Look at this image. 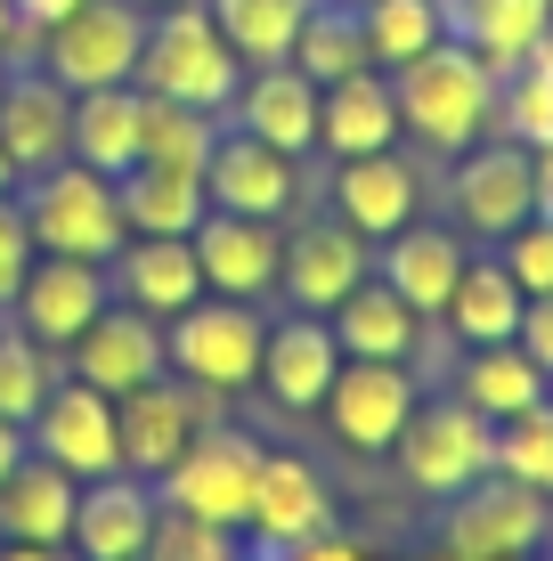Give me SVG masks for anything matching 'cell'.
Masks as SVG:
<instances>
[{
	"label": "cell",
	"mask_w": 553,
	"mask_h": 561,
	"mask_svg": "<svg viewBox=\"0 0 553 561\" xmlns=\"http://www.w3.org/2000/svg\"><path fill=\"white\" fill-rule=\"evenodd\" d=\"M204 9H212V25L228 33V49H237L244 66H285L310 0H204Z\"/></svg>",
	"instance_id": "36"
},
{
	"label": "cell",
	"mask_w": 553,
	"mask_h": 561,
	"mask_svg": "<svg viewBox=\"0 0 553 561\" xmlns=\"http://www.w3.org/2000/svg\"><path fill=\"white\" fill-rule=\"evenodd\" d=\"M399 480H407L415 496H448L456 489H472L481 472H497V423L488 415H472L456 391H440V399H424V408L407 415V432H399Z\"/></svg>",
	"instance_id": "8"
},
{
	"label": "cell",
	"mask_w": 553,
	"mask_h": 561,
	"mask_svg": "<svg viewBox=\"0 0 553 561\" xmlns=\"http://www.w3.org/2000/svg\"><path fill=\"white\" fill-rule=\"evenodd\" d=\"M0 561H82L73 546H16V537H0Z\"/></svg>",
	"instance_id": "48"
},
{
	"label": "cell",
	"mask_w": 553,
	"mask_h": 561,
	"mask_svg": "<svg viewBox=\"0 0 553 561\" xmlns=\"http://www.w3.org/2000/svg\"><path fill=\"white\" fill-rule=\"evenodd\" d=\"M497 139H512V147H553V82L545 73H529V66H512V73H497Z\"/></svg>",
	"instance_id": "39"
},
{
	"label": "cell",
	"mask_w": 553,
	"mask_h": 561,
	"mask_svg": "<svg viewBox=\"0 0 553 561\" xmlns=\"http://www.w3.org/2000/svg\"><path fill=\"white\" fill-rule=\"evenodd\" d=\"M358 33H367L375 73H399L407 57L448 42V0H358Z\"/></svg>",
	"instance_id": "34"
},
{
	"label": "cell",
	"mask_w": 553,
	"mask_h": 561,
	"mask_svg": "<svg viewBox=\"0 0 553 561\" xmlns=\"http://www.w3.org/2000/svg\"><path fill=\"white\" fill-rule=\"evenodd\" d=\"M16 211H25V237H33V253H66V261H114L130 244V220H123V196H114V180L106 171H90V163H49V171H33L25 187H16Z\"/></svg>",
	"instance_id": "3"
},
{
	"label": "cell",
	"mask_w": 553,
	"mask_h": 561,
	"mask_svg": "<svg viewBox=\"0 0 553 561\" xmlns=\"http://www.w3.org/2000/svg\"><path fill=\"white\" fill-rule=\"evenodd\" d=\"M155 520H163L155 480L106 472V480H82V496H73V537H66V546L82 553V561H147Z\"/></svg>",
	"instance_id": "20"
},
{
	"label": "cell",
	"mask_w": 553,
	"mask_h": 561,
	"mask_svg": "<svg viewBox=\"0 0 553 561\" xmlns=\"http://www.w3.org/2000/svg\"><path fill=\"white\" fill-rule=\"evenodd\" d=\"M139 9H171V0H139Z\"/></svg>",
	"instance_id": "52"
},
{
	"label": "cell",
	"mask_w": 553,
	"mask_h": 561,
	"mask_svg": "<svg viewBox=\"0 0 553 561\" xmlns=\"http://www.w3.org/2000/svg\"><path fill=\"white\" fill-rule=\"evenodd\" d=\"M448 391L464 399L472 415L512 423V415H529V408H538V399H553V375L521 351V342H481V351H464V358H456V382H448Z\"/></svg>",
	"instance_id": "28"
},
{
	"label": "cell",
	"mask_w": 553,
	"mask_h": 561,
	"mask_svg": "<svg viewBox=\"0 0 553 561\" xmlns=\"http://www.w3.org/2000/svg\"><path fill=\"white\" fill-rule=\"evenodd\" d=\"M497 261L512 268V285H521L529 301L538 294H553V211H529L521 228H512V237L497 244Z\"/></svg>",
	"instance_id": "42"
},
{
	"label": "cell",
	"mask_w": 553,
	"mask_h": 561,
	"mask_svg": "<svg viewBox=\"0 0 553 561\" xmlns=\"http://www.w3.org/2000/svg\"><path fill=\"white\" fill-rule=\"evenodd\" d=\"M9 9H16V25H25V49H33V33L57 25L66 9H82V0H9Z\"/></svg>",
	"instance_id": "46"
},
{
	"label": "cell",
	"mask_w": 553,
	"mask_h": 561,
	"mask_svg": "<svg viewBox=\"0 0 553 561\" xmlns=\"http://www.w3.org/2000/svg\"><path fill=\"white\" fill-rule=\"evenodd\" d=\"M220 415H228V399L196 391V382H180V375H155V382H139V391H123V399H114V423H123V472L163 480L171 463L196 448L204 423H220Z\"/></svg>",
	"instance_id": "10"
},
{
	"label": "cell",
	"mask_w": 553,
	"mask_h": 561,
	"mask_svg": "<svg viewBox=\"0 0 553 561\" xmlns=\"http://www.w3.org/2000/svg\"><path fill=\"white\" fill-rule=\"evenodd\" d=\"M512 342H521V351L553 375V294H538V301L521 309V334H512Z\"/></svg>",
	"instance_id": "45"
},
{
	"label": "cell",
	"mask_w": 553,
	"mask_h": 561,
	"mask_svg": "<svg viewBox=\"0 0 553 561\" xmlns=\"http://www.w3.org/2000/svg\"><path fill=\"white\" fill-rule=\"evenodd\" d=\"M66 139H73V90L42 73L33 57H9V82H0V147H9V163L25 171H49L66 163Z\"/></svg>",
	"instance_id": "19"
},
{
	"label": "cell",
	"mask_w": 553,
	"mask_h": 561,
	"mask_svg": "<svg viewBox=\"0 0 553 561\" xmlns=\"http://www.w3.org/2000/svg\"><path fill=\"white\" fill-rule=\"evenodd\" d=\"M261 351H269V318L261 301H228V294H204L187 301L180 318H163V366L196 391H261Z\"/></svg>",
	"instance_id": "4"
},
{
	"label": "cell",
	"mask_w": 553,
	"mask_h": 561,
	"mask_svg": "<svg viewBox=\"0 0 553 561\" xmlns=\"http://www.w3.org/2000/svg\"><path fill=\"white\" fill-rule=\"evenodd\" d=\"M212 139H220V114L180 106V99H147V90H139V163L204 171V163H212Z\"/></svg>",
	"instance_id": "37"
},
{
	"label": "cell",
	"mask_w": 553,
	"mask_h": 561,
	"mask_svg": "<svg viewBox=\"0 0 553 561\" xmlns=\"http://www.w3.org/2000/svg\"><path fill=\"white\" fill-rule=\"evenodd\" d=\"M228 130H253V139H269L277 154H301L310 163L318 154V82L301 66H244L237 99L220 114Z\"/></svg>",
	"instance_id": "22"
},
{
	"label": "cell",
	"mask_w": 553,
	"mask_h": 561,
	"mask_svg": "<svg viewBox=\"0 0 553 561\" xmlns=\"http://www.w3.org/2000/svg\"><path fill=\"white\" fill-rule=\"evenodd\" d=\"M204 196H212V211H244V220H293L310 204V171H301V154H277L269 139L220 123L212 163H204Z\"/></svg>",
	"instance_id": "13"
},
{
	"label": "cell",
	"mask_w": 553,
	"mask_h": 561,
	"mask_svg": "<svg viewBox=\"0 0 553 561\" xmlns=\"http://www.w3.org/2000/svg\"><path fill=\"white\" fill-rule=\"evenodd\" d=\"M521 66H529V73H545V82H553V33H545V42H538V49L521 57Z\"/></svg>",
	"instance_id": "50"
},
{
	"label": "cell",
	"mask_w": 553,
	"mask_h": 561,
	"mask_svg": "<svg viewBox=\"0 0 553 561\" xmlns=\"http://www.w3.org/2000/svg\"><path fill=\"white\" fill-rule=\"evenodd\" d=\"M25 456H33V448H25V423H9V415H0V480H9Z\"/></svg>",
	"instance_id": "47"
},
{
	"label": "cell",
	"mask_w": 553,
	"mask_h": 561,
	"mask_svg": "<svg viewBox=\"0 0 553 561\" xmlns=\"http://www.w3.org/2000/svg\"><path fill=\"white\" fill-rule=\"evenodd\" d=\"M187 244H196L204 294H228V301H269V294H277V268H285V220L204 211V228H196Z\"/></svg>",
	"instance_id": "18"
},
{
	"label": "cell",
	"mask_w": 553,
	"mask_h": 561,
	"mask_svg": "<svg viewBox=\"0 0 553 561\" xmlns=\"http://www.w3.org/2000/svg\"><path fill=\"white\" fill-rule=\"evenodd\" d=\"M0 82H9V57H0Z\"/></svg>",
	"instance_id": "53"
},
{
	"label": "cell",
	"mask_w": 553,
	"mask_h": 561,
	"mask_svg": "<svg viewBox=\"0 0 553 561\" xmlns=\"http://www.w3.org/2000/svg\"><path fill=\"white\" fill-rule=\"evenodd\" d=\"M253 480H261V439L220 415V423H204L196 448L155 480V496H163V513H180V520H204V529H237L244 537Z\"/></svg>",
	"instance_id": "7"
},
{
	"label": "cell",
	"mask_w": 553,
	"mask_h": 561,
	"mask_svg": "<svg viewBox=\"0 0 553 561\" xmlns=\"http://www.w3.org/2000/svg\"><path fill=\"white\" fill-rule=\"evenodd\" d=\"M16 187H25V171L9 163V147H0V196H16Z\"/></svg>",
	"instance_id": "51"
},
{
	"label": "cell",
	"mask_w": 553,
	"mask_h": 561,
	"mask_svg": "<svg viewBox=\"0 0 553 561\" xmlns=\"http://www.w3.org/2000/svg\"><path fill=\"white\" fill-rule=\"evenodd\" d=\"M415 408H424V382H415V366H399V358H342L334 391L318 399L326 432L350 456H391Z\"/></svg>",
	"instance_id": "9"
},
{
	"label": "cell",
	"mask_w": 553,
	"mask_h": 561,
	"mask_svg": "<svg viewBox=\"0 0 553 561\" xmlns=\"http://www.w3.org/2000/svg\"><path fill=\"white\" fill-rule=\"evenodd\" d=\"M33 268V237H25V211H16V196H0V309L16 301V285H25Z\"/></svg>",
	"instance_id": "43"
},
{
	"label": "cell",
	"mask_w": 553,
	"mask_h": 561,
	"mask_svg": "<svg viewBox=\"0 0 553 561\" xmlns=\"http://www.w3.org/2000/svg\"><path fill=\"white\" fill-rule=\"evenodd\" d=\"M25 448L42 463H57V472H73V480L123 472V423H114V399L90 391V382H73V375H57L49 399L25 423Z\"/></svg>",
	"instance_id": "12"
},
{
	"label": "cell",
	"mask_w": 553,
	"mask_h": 561,
	"mask_svg": "<svg viewBox=\"0 0 553 561\" xmlns=\"http://www.w3.org/2000/svg\"><path fill=\"white\" fill-rule=\"evenodd\" d=\"M521 309H529V294L512 285L505 261H472V253H464L456 294H448V309H440L431 325H440L456 351H481V342H512V334H521Z\"/></svg>",
	"instance_id": "27"
},
{
	"label": "cell",
	"mask_w": 553,
	"mask_h": 561,
	"mask_svg": "<svg viewBox=\"0 0 553 561\" xmlns=\"http://www.w3.org/2000/svg\"><path fill=\"white\" fill-rule=\"evenodd\" d=\"M448 33L464 49H481L497 73H512L553 33V9L545 0H448Z\"/></svg>",
	"instance_id": "32"
},
{
	"label": "cell",
	"mask_w": 553,
	"mask_h": 561,
	"mask_svg": "<svg viewBox=\"0 0 553 561\" xmlns=\"http://www.w3.org/2000/svg\"><path fill=\"white\" fill-rule=\"evenodd\" d=\"M334 366H342L334 325L310 318V309H293V318L269 325V351H261V391H269L285 415H310L318 399L334 391Z\"/></svg>",
	"instance_id": "25"
},
{
	"label": "cell",
	"mask_w": 553,
	"mask_h": 561,
	"mask_svg": "<svg viewBox=\"0 0 553 561\" xmlns=\"http://www.w3.org/2000/svg\"><path fill=\"white\" fill-rule=\"evenodd\" d=\"M456 268H464V237H456L448 220H407L399 237L375 244V277H383L407 309H424V318H440V309H448Z\"/></svg>",
	"instance_id": "26"
},
{
	"label": "cell",
	"mask_w": 553,
	"mask_h": 561,
	"mask_svg": "<svg viewBox=\"0 0 553 561\" xmlns=\"http://www.w3.org/2000/svg\"><path fill=\"white\" fill-rule=\"evenodd\" d=\"M553 537V496L505 472H481L440 513V561H538Z\"/></svg>",
	"instance_id": "6"
},
{
	"label": "cell",
	"mask_w": 553,
	"mask_h": 561,
	"mask_svg": "<svg viewBox=\"0 0 553 561\" xmlns=\"http://www.w3.org/2000/svg\"><path fill=\"white\" fill-rule=\"evenodd\" d=\"M16 42H25V25H16V9L0 0V57H16Z\"/></svg>",
	"instance_id": "49"
},
{
	"label": "cell",
	"mask_w": 553,
	"mask_h": 561,
	"mask_svg": "<svg viewBox=\"0 0 553 561\" xmlns=\"http://www.w3.org/2000/svg\"><path fill=\"white\" fill-rule=\"evenodd\" d=\"M106 285L123 309H139V318H180L187 301H204V268H196V244L187 237H130L123 253L106 261Z\"/></svg>",
	"instance_id": "24"
},
{
	"label": "cell",
	"mask_w": 553,
	"mask_h": 561,
	"mask_svg": "<svg viewBox=\"0 0 553 561\" xmlns=\"http://www.w3.org/2000/svg\"><path fill=\"white\" fill-rule=\"evenodd\" d=\"M253 561H375L358 537H342V529H326V537H310V546H285V553H253Z\"/></svg>",
	"instance_id": "44"
},
{
	"label": "cell",
	"mask_w": 553,
	"mask_h": 561,
	"mask_svg": "<svg viewBox=\"0 0 553 561\" xmlns=\"http://www.w3.org/2000/svg\"><path fill=\"white\" fill-rule=\"evenodd\" d=\"M73 496H82L73 472L25 456L9 480H0V537H16V546H66L73 537Z\"/></svg>",
	"instance_id": "31"
},
{
	"label": "cell",
	"mask_w": 553,
	"mask_h": 561,
	"mask_svg": "<svg viewBox=\"0 0 553 561\" xmlns=\"http://www.w3.org/2000/svg\"><path fill=\"white\" fill-rule=\"evenodd\" d=\"M114 196H123L130 237H196L204 211H212L204 171H180V163H130L123 180H114Z\"/></svg>",
	"instance_id": "30"
},
{
	"label": "cell",
	"mask_w": 553,
	"mask_h": 561,
	"mask_svg": "<svg viewBox=\"0 0 553 561\" xmlns=\"http://www.w3.org/2000/svg\"><path fill=\"white\" fill-rule=\"evenodd\" d=\"M326 529H342V520H334V496H326V480H318V463H301L293 448H261L244 546L285 553V546H310V537H326Z\"/></svg>",
	"instance_id": "15"
},
{
	"label": "cell",
	"mask_w": 553,
	"mask_h": 561,
	"mask_svg": "<svg viewBox=\"0 0 553 561\" xmlns=\"http://www.w3.org/2000/svg\"><path fill=\"white\" fill-rule=\"evenodd\" d=\"M545 9H553V0H545Z\"/></svg>",
	"instance_id": "54"
},
{
	"label": "cell",
	"mask_w": 553,
	"mask_h": 561,
	"mask_svg": "<svg viewBox=\"0 0 553 561\" xmlns=\"http://www.w3.org/2000/svg\"><path fill=\"white\" fill-rule=\"evenodd\" d=\"M334 220L342 228H358L367 244H383V237H399L407 220H424V163L415 154H399V147H383V154H350V163H334Z\"/></svg>",
	"instance_id": "17"
},
{
	"label": "cell",
	"mask_w": 553,
	"mask_h": 561,
	"mask_svg": "<svg viewBox=\"0 0 553 561\" xmlns=\"http://www.w3.org/2000/svg\"><path fill=\"white\" fill-rule=\"evenodd\" d=\"M66 154H73V163H90V171H106V180H123V171L139 163V82L82 90V99H73Z\"/></svg>",
	"instance_id": "33"
},
{
	"label": "cell",
	"mask_w": 553,
	"mask_h": 561,
	"mask_svg": "<svg viewBox=\"0 0 553 561\" xmlns=\"http://www.w3.org/2000/svg\"><path fill=\"white\" fill-rule=\"evenodd\" d=\"M106 301H114V285H106V268H99V261L33 253L25 285H16V301L0 309V318H16V325L33 334V342H49V351L66 358V342H73V334H90Z\"/></svg>",
	"instance_id": "16"
},
{
	"label": "cell",
	"mask_w": 553,
	"mask_h": 561,
	"mask_svg": "<svg viewBox=\"0 0 553 561\" xmlns=\"http://www.w3.org/2000/svg\"><path fill=\"white\" fill-rule=\"evenodd\" d=\"M448 211H456V228L464 237H488V244H505L512 228L538 211V154L529 147H512V139H472L464 154H456V171H448Z\"/></svg>",
	"instance_id": "11"
},
{
	"label": "cell",
	"mask_w": 553,
	"mask_h": 561,
	"mask_svg": "<svg viewBox=\"0 0 553 561\" xmlns=\"http://www.w3.org/2000/svg\"><path fill=\"white\" fill-rule=\"evenodd\" d=\"M367 277H375V244L358 237V228H342L334 211H326V220L285 228V268H277V294L293 301V309H310V318H334V309L350 301Z\"/></svg>",
	"instance_id": "14"
},
{
	"label": "cell",
	"mask_w": 553,
	"mask_h": 561,
	"mask_svg": "<svg viewBox=\"0 0 553 561\" xmlns=\"http://www.w3.org/2000/svg\"><path fill=\"white\" fill-rule=\"evenodd\" d=\"M139 42H147V9L139 0H82V9H66L57 25L33 33L25 57L82 99V90L139 82Z\"/></svg>",
	"instance_id": "5"
},
{
	"label": "cell",
	"mask_w": 553,
	"mask_h": 561,
	"mask_svg": "<svg viewBox=\"0 0 553 561\" xmlns=\"http://www.w3.org/2000/svg\"><path fill=\"white\" fill-rule=\"evenodd\" d=\"M66 375H73V382H90V391H106V399L139 391V382L171 375V366H163V325H155V318H139V309H123V301H106V309H99V325L66 342Z\"/></svg>",
	"instance_id": "21"
},
{
	"label": "cell",
	"mask_w": 553,
	"mask_h": 561,
	"mask_svg": "<svg viewBox=\"0 0 553 561\" xmlns=\"http://www.w3.org/2000/svg\"><path fill=\"white\" fill-rule=\"evenodd\" d=\"M497 472L521 480V489L553 496V399H538L529 415L497 423Z\"/></svg>",
	"instance_id": "40"
},
{
	"label": "cell",
	"mask_w": 553,
	"mask_h": 561,
	"mask_svg": "<svg viewBox=\"0 0 553 561\" xmlns=\"http://www.w3.org/2000/svg\"><path fill=\"white\" fill-rule=\"evenodd\" d=\"M383 147H399V90H391V73L358 66V73H342V82L318 90V154H326V163L383 154Z\"/></svg>",
	"instance_id": "23"
},
{
	"label": "cell",
	"mask_w": 553,
	"mask_h": 561,
	"mask_svg": "<svg viewBox=\"0 0 553 561\" xmlns=\"http://www.w3.org/2000/svg\"><path fill=\"white\" fill-rule=\"evenodd\" d=\"M326 325H334L342 358H399V366H415V351H424V334H431V318H424V309H407L383 277H367Z\"/></svg>",
	"instance_id": "29"
},
{
	"label": "cell",
	"mask_w": 553,
	"mask_h": 561,
	"mask_svg": "<svg viewBox=\"0 0 553 561\" xmlns=\"http://www.w3.org/2000/svg\"><path fill=\"white\" fill-rule=\"evenodd\" d=\"M285 66H301L318 90L342 82V73H358V66H375L367 33H358V0H310V16H301L293 57H285Z\"/></svg>",
	"instance_id": "35"
},
{
	"label": "cell",
	"mask_w": 553,
	"mask_h": 561,
	"mask_svg": "<svg viewBox=\"0 0 553 561\" xmlns=\"http://www.w3.org/2000/svg\"><path fill=\"white\" fill-rule=\"evenodd\" d=\"M49 382H57V351L33 342L16 318H0V415L33 423V408L49 399Z\"/></svg>",
	"instance_id": "38"
},
{
	"label": "cell",
	"mask_w": 553,
	"mask_h": 561,
	"mask_svg": "<svg viewBox=\"0 0 553 561\" xmlns=\"http://www.w3.org/2000/svg\"><path fill=\"white\" fill-rule=\"evenodd\" d=\"M391 90H399V130H407L415 147H431V154H464L497 123V66H488L481 49H464L456 33L431 42L424 57H407V66L391 73Z\"/></svg>",
	"instance_id": "1"
},
{
	"label": "cell",
	"mask_w": 553,
	"mask_h": 561,
	"mask_svg": "<svg viewBox=\"0 0 553 561\" xmlns=\"http://www.w3.org/2000/svg\"><path fill=\"white\" fill-rule=\"evenodd\" d=\"M147 561H253V546L237 529H204V520L163 513L155 537H147Z\"/></svg>",
	"instance_id": "41"
},
{
	"label": "cell",
	"mask_w": 553,
	"mask_h": 561,
	"mask_svg": "<svg viewBox=\"0 0 553 561\" xmlns=\"http://www.w3.org/2000/svg\"><path fill=\"white\" fill-rule=\"evenodd\" d=\"M237 82H244V57L228 49V33L212 25L204 0L147 9V42H139V90L147 99H180V106L228 114Z\"/></svg>",
	"instance_id": "2"
}]
</instances>
